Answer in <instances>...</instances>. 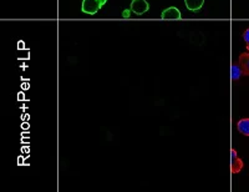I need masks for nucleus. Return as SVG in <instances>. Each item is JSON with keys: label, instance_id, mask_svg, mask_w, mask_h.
I'll list each match as a JSON object with an SVG mask.
<instances>
[{"label": "nucleus", "instance_id": "obj_1", "mask_svg": "<svg viewBox=\"0 0 249 192\" xmlns=\"http://www.w3.org/2000/svg\"><path fill=\"white\" fill-rule=\"evenodd\" d=\"M107 0H82V12L89 15H95Z\"/></svg>", "mask_w": 249, "mask_h": 192}, {"label": "nucleus", "instance_id": "obj_2", "mask_svg": "<svg viewBox=\"0 0 249 192\" xmlns=\"http://www.w3.org/2000/svg\"><path fill=\"white\" fill-rule=\"evenodd\" d=\"M150 4L146 0H132L131 3V12L135 13L136 15H142L148 12Z\"/></svg>", "mask_w": 249, "mask_h": 192}, {"label": "nucleus", "instance_id": "obj_3", "mask_svg": "<svg viewBox=\"0 0 249 192\" xmlns=\"http://www.w3.org/2000/svg\"><path fill=\"white\" fill-rule=\"evenodd\" d=\"M162 19L166 20H179L182 18L181 12H179L178 9L175 8V6H171V8L166 9L162 12Z\"/></svg>", "mask_w": 249, "mask_h": 192}, {"label": "nucleus", "instance_id": "obj_4", "mask_svg": "<svg viewBox=\"0 0 249 192\" xmlns=\"http://www.w3.org/2000/svg\"><path fill=\"white\" fill-rule=\"evenodd\" d=\"M231 156H232V162H231V164H232V166H231V170H232L233 173H238L242 169H243V166H244L243 161H242L241 158L238 157V154L235 150L231 151Z\"/></svg>", "mask_w": 249, "mask_h": 192}, {"label": "nucleus", "instance_id": "obj_5", "mask_svg": "<svg viewBox=\"0 0 249 192\" xmlns=\"http://www.w3.org/2000/svg\"><path fill=\"white\" fill-rule=\"evenodd\" d=\"M238 64L241 66L243 75L249 77V53H243V54L239 55Z\"/></svg>", "mask_w": 249, "mask_h": 192}, {"label": "nucleus", "instance_id": "obj_6", "mask_svg": "<svg viewBox=\"0 0 249 192\" xmlns=\"http://www.w3.org/2000/svg\"><path fill=\"white\" fill-rule=\"evenodd\" d=\"M184 4H186V8L191 12H198L203 8L204 0H184Z\"/></svg>", "mask_w": 249, "mask_h": 192}, {"label": "nucleus", "instance_id": "obj_7", "mask_svg": "<svg viewBox=\"0 0 249 192\" xmlns=\"http://www.w3.org/2000/svg\"><path fill=\"white\" fill-rule=\"evenodd\" d=\"M238 131L244 136H249V119H242L237 124Z\"/></svg>", "mask_w": 249, "mask_h": 192}, {"label": "nucleus", "instance_id": "obj_8", "mask_svg": "<svg viewBox=\"0 0 249 192\" xmlns=\"http://www.w3.org/2000/svg\"><path fill=\"white\" fill-rule=\"evenodd\" d=\"M232 80L234 81V80H238L239 77H241V75H243V73H242V69L241 66H239V64L238 65H232Z\"/></svg>", "mask_w": 249, "mask_h": 192}, {"label": "nucleus", "instance_id": "obj_9", "mask_svg": "<svg viewBox=\"0 0 249 192\" xmlns=\"http://www.w3.org/2000/svg\"><path fill=\"white\" fill-rule=\"evenodd\" d=\"M243 39H244V41H246L247 49H248V51H249V29H247V30L244 31Z\"/></svg>", "mask_w": 249, "mask_h": 192}, {"label": "nucleus", "instance_id": "obj_10", "mask_svg": "<svg viewBox=\"0 0 249 192\" xmlns=\"http://www.w3.org/2000/svg\"><path fill=\"white\" fill-rule=\"evenodd\" d=\"M128 14H130V12H128V10H124V12L122 13L124 18H128V17H130V15H128Z\"/></svg>", "mask_w": 249, "mask_h": 192}]
</instances>
